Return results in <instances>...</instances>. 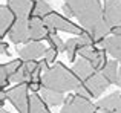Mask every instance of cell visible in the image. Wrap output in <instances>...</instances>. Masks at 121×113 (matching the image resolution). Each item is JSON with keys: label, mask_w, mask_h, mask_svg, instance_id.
<instances>
[{"label": "cell", "mask_w": 121, "mask_h": 113, "mask_svg": "<svg viewBox=\"0 0 121 113\" xmlns=\"http://www.w3.org/2000/svg\"><path fill=\"white\" fill-rule=\"evenodd\" d=\"M100 48H103L113 60L121 63V37L120 35H112L106 37L100 43Z\"/></svg>", "instance_id": "9a60e30c"}, {"label": "cell", "mask_w": 121, "mask_h": 113, "mask_svg": "<svg viewBox=\"0 0 121 113\" xmlns=\"http://www.w3.org/2000/svg\"><path fill=\"white\" fill-rule=\"evenodd\" d=\"M44 20V24L46 28L49 29V34L51 32H57V31H63V32H68V34H72V35H83L86 32L81 26H78L77 23L71 21L69 18L63 17L61 14L58 12H51L48 17L43 18Z\"/></svg>", "instance_id": "3957f363"}, {"label": "cell", "mask_w": 121, "mask_h": 113, "mask_svg": "<svg viewBox=\"0 0 121 113\" xmlns=\"http://www.w3.org/2000/svg\"><path fill=\"white\" fill-rule=\"evenodd\" d=\"M29 113H51L49 105L44 102V99L41 98L39 93L31 92L29 95Z\"/></svg>", "instance_id": "e0dca14e"}, {"label": "cell", "mask_w": 121, "mask_h": 113, "mask_svg": "<svg viewBox=\"0 0 121 113\" xmlns=\"http://www.w3.org/2000/svg\"><path fill=\"white\" fill-rule=\"evenodd\" d=\"M117 86L121 87V66H120V70H118V80H117Z\"/></svg>", "instance_id": "4316f807"}, {"label": "cell", "mask_w": 121, "mask_h": 113, "mask_svg": "<svg viewBox=\"0 0 121 113\" xmlns=\"http://www.w3.org/2000/svg\"><path fill=\"white\" fill-rule=\"evenodd\" d=\"M46 41L49 43L51 48L57 49V51H58V54H60V52H66V43H63V40L57 35V32H51L49 35H48Z\"/></svg>", "instance_id": "44dd1931"}, {"label": "cell", "mask_w": 121, "mask_h": 113, "mask_svg": "<svg viewBox=\"0 0 121 113\" xmlns=\"http://www.w3.org/2000/svg\"><path fill=\"white\" fill-rule=\"evenodd\" d=\"M8 99L15 107L18 113H29V86L28 84H17L6 92Z\"/></svg>", "instance_id": "277c9868"}, {"label": "cell", "mask_w": 121, "mask_h": 113, "mask_svg": "<svg viewBox=\"0 0 121 113\" xmlns=\"http://www.w3.org/2000/svg\"><path fill=\"white\" fill-rule=\"evenodd\" d=\"M8 6L15 14V18L29 20L34 15L35 0H8Z\"/></svg>", "instance_id": "52a82bcc"}, {"label": "cell", "mask_w": 121, "mask_h": 113, "mask_svg": "<svg viewBox=\"0 0 121 113\" xmlns=\"http://www.w3.org/2000/svg\"><path fill=\"white\" fill-rule=\"evenodd\" d=\"M65 5L69 6L72 15L77 17L83 29L92 35L95 44H100L107 34L112 32L100 0H65Z\"/></svg>", "instance_id": "6da1fadb"}, {"label": "cell", "mask_w": 121, "mask_h": 113, "mask_svg": "<svg viewBox=\"0 0 121 113\" xmlns=\"http://www.w3.org/2000/svg\"><path fill=\"white\" fill-rule=\"evenodd\" d=\"M57 54H58V51L49 46V48L46 49V52H44V61H46L48 64H49V63H54L55 58H57Z\"/></svg>", "instance_id": "603a6c76"}, {"label": "cell", "mask_w": 121, "mask_h": 113, "mask_svg": "<svg viewBox=\"0 0 121 113\" xmlns=\"http://www.w3.org/2000/svg\"><path fill=\"white\" fill-rule=\"evenodd\" d=\"M72 70H74V73L81 80V83H86V81H87L89 78H91L92 75L97 72L94 69V66H92L87 60H84V58H80V60H78V61L74 64Z\"/></svg>", "instance_id": "2e32d148"}, {"label": "cell", "mask_w": 121, "mask_h": 113, "mask_svg": "<svg viewBox=\"0 0 121 113\" xmlns=\"http://www.w3.org/2000/svg\"><path fill=\"white\" fill-rule=\"evenodd\" d=\"M78 55H80L81 58L87 60V61L94 66V69L97 72H100L101 69L104 67V64L107 63L106 51H104L103 48H98L97 44L83 46V48H80V51H78Z\"/></svg>", "instance_id": "8992f818"}, {"label": "cell", "mask_w": 121, "mask_h": 113, "mask_svg": "<svg viewBox=\"0 0 121 113\" xmlns=\"http://www.w3.org/2000/svg\"><path fill=\"white\" fill-rule=\"evenodd\" d=\"M44 52L46 49L41 44V41H29L22 49H18V55L23 61H34L40 56H44Z\"/></svg>", "instance_id": "4fadbf2b"}, {"label": "cell", "mask_w": 121, "mask_h": 113, "mask_svg": "<svg viewBox=\"0 0 121 113\" xmlns=\"http://www.w3.org/2000/svg\"><path fill=\"white\" fill-rule=\"evenodd\" d=\"M14 23H15V14L8 5H3L0 8V38H3V37H6V34H9Z\"/></svg>", "instance_id": "5bb4252c"}, {"label": "cell", "mask_w": 121, "mask_h": 113, "mask_svg": "<svg viewBox=\"0 0 121 113\" xmlns=\"http://www.w3.org/2000/svg\"><path fill=\"white\" fill-rule=\"evenodd\" d=\"M40 66H41V86H43V89L66 93L71 90H77L83 84L81 80L74 73V70L66 67L61 61H57L52 67H49L48 63L43 60Z\"/></svg>", "instance_id": "7a4b0ae2"}, {"label": "cell", "mask_w": 121, "mask_h": 113, "mask_svg": "<svg viewBox=\"0 0 121 113\" xmlns=\"http://www.w3.org/2000/svg\"><path fill=\"white\" fill-rule=\"evenodd\" d=\"M2 113H6V112H5V109H3V110H2Z\"/></svg>", "instance_id": "83f0119b"}, {"label": "cell", "mask_w": 121, "mask_h": 113, "mask_svg": "<svg viewBox=\"0 0 121 113\" xmlns=\"http://www.w3.org/2000/svg\"><path fill=\"white\" fill-rule=\"evenodd\" d=\"M97 112L101 113H121V93L113 92L97 102Z\"/></svg>", "instance_id": "30bf717a"}, {"label": "cell", "mask_w": 121, "mask_h": 113, "mask_svg": "<svg viewBox=\"0 0 121 113\" xmlns=\"http://www.w3.org/2000/svg\"><path fill=\"white\" fill-rule=\"evenodd\" d=\"M75 92H77V95H80V96H83V98H86V99H91V98H92L91 92L87 90V87H86L84 84H81V86L78 87V89L75 90Z\"/></svg>", "instance_id": "cb8c5ba5"}, {"label": "cell", "mask_w": 121, "mask_h": 113, "mask_svg": "<svg viewBox=\"0 0 121 113\" xmlns=\"http://www.w3.org/2000/svg\"><path fill=\"white\" fill-rule=\"evenodd\" d=\"M49 35V29L44 24V20L41 17L32 15L29 18V37L31 41H41V40H46Z\"/></svg>", "instance_id": "7c38bea8"}, {"label": "cell", "mask_w": 121, "mask_h": 113, "mask_svg": "<svg viewBox=\"0 0 121 113\" xmlns=\"http://www.w3.org/2000/svg\"><path fill=\"white\" fill-rule=\"evenodd\" d=\"M83 84L87 87V90L91 92L92 98H98V96H101L104 90L110 86V83L104 78V75L101 73V72H95V73L92 75L86 83H83Z\"/></svg>", "instance_id": "8fae6325"}, {"label": "cell", "mask_w": 121, "mask_h": 113, "mask_svg": "<svg viewBox=\"0 0 121 113\" xmlns=\"http://www.w3.org/2000/svg\"><path fill=\"white\" fill-rule=\"evenodd\" d=\"M112 34L113 35H120L121 37V26L120 28H112Z\"/></svg>", "instance_id": "484cf974"}, {"label": "cell", "mask_w": 121, "mask_h": 113, "mask_svg": "<svg viewBox=\"0 0 121 113\" xmlns=\"http://www.w3.org/2000/svg\"><path fill=\"white\" fill-rule=\"evenodd\" d=\"M95 113H101V112H95Z\"/></svg>", "instance_id": "f1b7e54d"}, {"label": "cell", "mask_w": 121, "mask_h": 113, "mask_svg": "<svg viewBox=\"0 0 121 113\" xmlns=\"http://www.w3.org/2000/svg\"><path fill=\"white\" fill-rule=\"evenodd\" d=\"M100 72L104 75V78H106L110 84H117V80H118V61H117V60L107 61Z\"/></svg>", "instance_id": "d6986e66"}, {"label": "cell", "mask_w": 121, "mask_h": 113, "mask_svg": "<svg viewBox=\"0 0 121 113\" xmlns=\"http://www.w3.org/2000/svg\"><path fill=\"white\" fill-rule=\"evenodd\" d=\"M0 48H2V55H8L9 56V51H8V44H6V43H3L2 41V46H0Z\"/></svg>", "instance_id": "d4e9b609"}, {"label": "cell", "mask_w": 121, "mask_h": 113, "mask_svg": "<svg viewBox=\"0 0 121 113\" xmlns=\"http://www.w3.org/2000/svg\"><path fill=\"white\" fill-rule=\"evenodd\" d=\"M9 38L14 44H20V43H29V20H20L15 18V23L12 29L9 31Z\"/></svg>", "instance_id": "ba28073f"}, {"label": "cell", "mask_w": 121, "mask_h": 113, "mask_svg": "<svg viewBox=\"0 0 121 113\" xmlns=\"http://www.w3.org/2000/svg\"><path fill=\"white\" fill-rule=\"evenodd\" d=\"M41 98L44 99L48 105H61L65 104L66 101V96L65 93H60V92H54V90H49V89H41Z\"/></svg>", "instance_id": "ac0fdd59"}, {"label": "cell", "mask_w": 121, "mask_h": 113, "mask_svg": "<svg viewBox=\"0 0 121 113\" xmlns=\"http://www.w3.org/2000/svg\"><path fill=\"white\" fill-rule=\"evenodd\" d=\"M23 66V60L22 58H18V60H12V61H8V63H5V64H2V67L5 69L6 72H8V75H9V78L12 77V75L15 73V72L18 70V69Z\"/></svg>", "instance_id": "7402d4cb"}, {"label": "cell", "mask_w": 121, "mask_h": 113, "mask_svg": "<svg viewBox=\"0 0 121 113\" xmlns=\"http://www.w3.org/2000/svg\"><path fill=\"white\" fill-rule=\"evenodd\" d=\"M104 17L110 28L121 26V0H104Z\"/></svg>", "instance_id": "9c48e42d"}, {"label": "cell", "mask_w": 121, "mask_h": 113, "mask_svg": "<svg viewBox=\"0 0 121 113\" xmlns=\"http://www.w3.org/2000/svg\"><path fill=\"white\" fill-rule=\"evenodd\" d=\"M97 105L80 95H69L66 96V101L63 104V109L60 113H95Z\"/></svg>", "instance_id": "5b68a950"}, {"label": "cell", "mask_w": 121, "mask_h": 113, "mask_svg": "<svg viewBox=\"0 0 121 113\" xmlns=\"http://www.w3.org/2000/svg\"><path fill=\"white\" fill-rule=\"evenodd\" d=\"M52 11V8H51L49 3H46L44 0H35V6H34V15H37V17H48V15L51 14Z\"/></svg>", "instance_id": "ffe728a7"}]
</instances>
